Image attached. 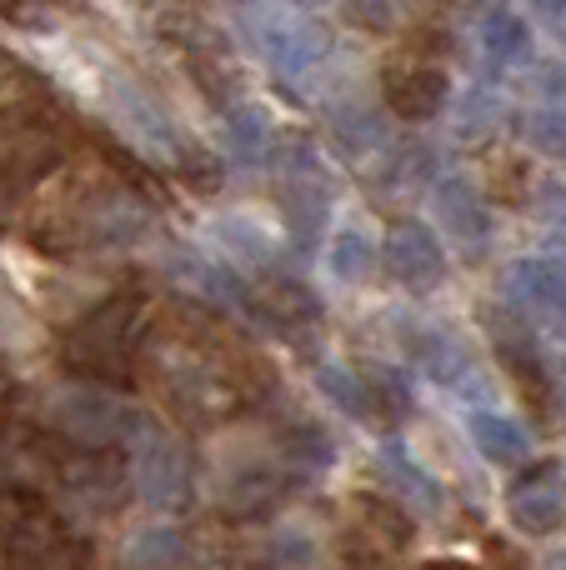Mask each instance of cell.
<instances>
[{"mask_svg":"<svg viewBox=\"0 0 566 570\" xmlns=\"http://www.w3.org/2000/svg\"><path fill=\"white\" fill-rule=\"evenodd\" d=\"M136 325H140V295L120 291L110 301L90 305L60 341V361L80 375V381L110 385L116 375L130 371V351H136Z\"/></svg>","mask_w":566,"mask_h":570,"instance_id":"obj_1","label":"cell"},{"mask_svg":"<svg viewBox=\"0 0 566 570\" xmlns=\"http://www.w3.org/2000/svg\"><path fill=\"white\" fill-rule=\"evenodd\" d=\"M46 421H50V431L66 435V441L86 445V451H106V445H116V441H130L140 415H136V405H130L126 395H116L110 385L70 381L46 401Z\"/></svg>","mask_w":566,"mask_h":570,"instance_id":"obj_2","label":"cell"},{"mask_svg":"<svg viewBox=\"0 0 566 570\" xmlns=\"http://www.w3.org/2000/svg\"><path fill=\"white\" fill-rule=\"evenodd\" d=\"M66 226L80 246L120 250V246H136L150 230V206L126 180H80Z\"/></svg>","mask_w":566,"mask_h":570,"instance_id":"obj_3","label":"cell"},{"mask_svg":"<svg viewBox=\"0 0 566 570\" xmlns=\"http://www.w3.org/2000/svg\"><path fill=\"white\" fill-rule=\"evenodd\" d=\"M60 156H66V136L56 116L36 106H0V190L6 196L36 186L46 170L60 166Z\"/></svg>","mask_w":566,"mask_h":570,"instance_id":"obj_4","label":"cell"},{"mask_svg":"<svg viewBox=\"0 0 566 570\" xmlns=\"http://www.w3.org/2000/svg\"><path fill=\"white\" fill-rule=\"evenodd\" d=\"M100 100H106L110 120H116V130L126 136V146L136 150V156L156 160V166H180V160H186V146H180L176 120L166 116V106H160V100L150 96L140 80L106 76Z\"/></svg>","mask_w":566,"mask_h":570,"instance_id":"obj_5","label":"cell"},{"mask_svg":"<svg viewBox=\"0 0 566 570\" xmlns=\"http://www.w3.org/2000/svg\"><path fill=\"white\" fill-rule=\"evenodd\" d=\"M130 491L156 511H180L191 501L186 445L150 415H140L136 431H130Z\"/></svg>","mask_w":566,"mask_h":570,"instance_id":"obj_6","label":"cell"},{"mask_svg":"<svg viewBox=\"0 0 566 570\" xmlns=\"http://www.w3.org/2000/svg\"><path fill=\"white\" fill-rule=\"evenodd\" d=\"M251 40L266 56V66L286 80H301L331 56V36L316 20L286 16V10H266V16L251 20Z\"/></svg>","mask_w":566,"mask_h":570,"instance_id":"obj_7","label":"cell"},{"mask_svg":"<svg viewBox=\"0 0 566 570\" xmlns=\"http://www.w3.org/2000/svg\"><path fill=\"white\" fill-rule=\"evenodd\" d=\"M0 546H6V570H86V541L70 535L56 515L26 511Z\"/></svg>","mask_w":566,"mask_h":570,"instance_id":"obj_8","label":"cell"},{"mask_svg":"<svg viewBox=\"0 0 566 570\" xmlns=\"http://www.w3.org/2000/svg\"><path fill=\"white\" fill-rule=\"evenodd\" d=\"M381 261L407 291H437L447 281V246L427 220H397L381 246Z\"/></svg>","mask_w":566,"mask_h":570,"instance_id":"obj_9","label":"cell"},{"mask_svg":"<svg viewBox=\"0 0 566 570\" xmlns=\"http://www.w3.org/2000/svg\"><path fill=\"white\" fill-rule=\"evenodd\" d=\"M507 515L521 535H557L566 531V475L541 465V471L521 475L507 491Z\"/></svg>","mask_w":566,"mask_h":570,"instance_id":"obj_10","label":"cell"},{"mask_svg":"<svg viewBox=\"0 0 566 570\" xmlns=\"http://www.w3.org/2000/svg\"><path fill=\"white\" fill-rule=\"evenodd\" d=\"M156 371H160V385H166V395L186 415H211V411H221V405L231 401L226 381H221V375L211 371L201 355L180 351V345H166V351H156Z\"/></svg>","mask_w":566,"mask_h":570,"instance_id":"obj_11","label":"cell"},{"mask_svg":"<svg viewBox=\"0 0 566 570\" xmlns=\"http://www.w3.org/2000/svg\"><path fill=\"white\" fill-rule=\"evenodd\" d=\"M451 96V80L431 60H401L397 70H387V106L401 120H431Z\"/></svg>","mask_w":566,"mask_h":570,"instance_id":"obj_12","label":"cell"},{"mask_svg":"<svg viewBox=\"0 0 566 570\" xmlns=\"http://www.w3.org/2000/svg\"><path fill=\"white\" fill-rule=\"evenodd\" d=\"M507 301L517 305L521 315H537V321H547V325H566V276L547 256L517 261V266L507 271Z\"/></svg>","mask_w":566,"mask_h":570,"instance_id":"obj_13","label":"cell"},{"mask_svg":"<svg viewBox=\"0 0 566 570\" xmlns=\"http://www.w3.org/2000/svg\"><path fill=\"white\" fill-rule=\"evenodd\" d=\"M377 475H381V485L391 491V501L411 505V511H421V515H437L441 501H447V495H441V481L401 441H387L377 451Z\"/></svg>","mask_w":566,"mask_h":570,"instance_id":"obj_14","label":"cell"},{"mask_svg":"<svg viewBox=\"0 0 566 570\" xmlns=\"http://www.w3.org/2000/svg\"><path fill=\"white\" fill-rule=\"evenodd\" d=\"M437 220L457 236L461 250H487L491 246V210L477 196V186H467L461 176L437 180Z\"/></svg>","mask_w":566,"mask_h":570,"instance_id":"obj_15","label":"cell"},{"mask_svg":"<svg viewBox=\"0 0 566 570\" xmlns=\"http://www.w3.org/2000/svg\"><path fill=\"white\" fill-rule=\"evenodd\" d=\"M407 345H411V361H417V371L427 375L431 385H447V391H467V381L477 371H471V351L457 341V335H447V331H437V325H421V331H411L407 335Z\"/></svg>","mask_w":566,"mask_h":570,"instance_id":"obj_16","label":"cell"},{"mask_svg":"<svg viewBox=\"0 0 566 570\" xmlns=\"http://www.w3.org/2000/svg\"><path fill=\"white\" fill-rule=\"evenodd\" d=\"M467 435L491 465L517 471V465L531 461V431L521 421H511V415H501V411H477L467 421Z\"/></svg>","mask_w":566,"mask_h":570,"instance_id":"obj_17","label":"cell"},{"mask_svg":"<svg viewBox=\"0 0 566 570\" xmlns=\"http://www.w3.org/2000/svg\"><path fill=\"white\" fill-rule=\"evenodd\" d=\"M281 491H286V471H281V465L246 461L221 481V505H226L231 515H256V511H266Z\"/></svg>","mask_w":566,"mask_h":570,"instance_id":"obj_18","label":"cell"},{"mask_svg":"<svg viewBox=\"0 0 566 570\" xmlns=\"http://www.w3.org/2000/svg\"><path fill=\"white\" fill-rule=\"evenodd\" d=\"M170 276L186 285L191 295H201L206 305H221V311H231V305H246V285L231 276L226 266H216V261H206V256L176 250V256H170Z\"/></svg>","mask_w":566,"mask_h":570,"instance_id":"obj_19","label":"cell"},{"mask_svg":"<svg viewBox=\"0 0 566 570\" xmlns=\"http://www.w3.org/2000/svg\"><path fill=\"white\" fill-rule=\"evenodd\" d=\"M221 140H226V156L236 160V166H261V160L271 156L276 130H271V116L261 106H231L226 126H221Z\"/></svg>","mask_w":566,"mask_h":570,"instance_id":"obj_20","label":"cell"},{"mask_svg":"<svg viewBox=\"0 0 566 570\" xmlns=\"http://www.w3.org/2000/svg\"><path fill=\"white\" fill-rule=\"evenodd\" d=\"M56 455H50V445L40 441L36 431H6L0 435V481L10 485H36L46 481V475H56Z\"/></svg>","mask_w":566,"mask_h":570,"instance_id":"obj_21","label":"cell"},{"mask_svg":"<svg viewBox=\"0 0 566 570\" xmlns=\"http://www.w3.org/2000/svg\"><path fill=\"white\" fill-rule=\"evenodd\" d=\"M477 36H481V50H487L491 66H517L531 50V26L511 6H491L487 16H481Z\"/></svg>","mask_w":566,"mask_h":570,"instance_id":"obj_22","label":"cell"},{"mask_svg":"<svg viewBox=\"0 0 566 570\" xmlns=\"http://www.w3.org/2000/svg\"><path fill=\"white\" fill-rule=\"evenodd\" d=\"M180 561H186V535L176 525H140L126 541L130 570H180Z\"/></svg>","mask_w":566,"mask_h":570,"instance_id":"obj_23","label":"cell"},{"mask_svg":"<svg viewBox=\"0 0 566 570\" xmlns=\"http://www.w3.org/2000/svg\"><path fill=\"white\" fill-rule=\"evenodd\" d=\"M316 385H321V395H326V401L336 405L341 415H351V421H371V415H377L371 381L361 371H351V365H321Z\"/></svg>","mask_w":566,"mask_h":570,"instance_id":"obj_24","label":"cell"},{"mask_svg":"<svg viewBox=\"0 0 566 570\" xmlns=\"http://www.w3.org/2000/svg\"><path fill=\"white\" fill-rule=\"evenodd\" d=\"M326 266H331V276L347 281V285L367 281L371 266H377V240H371L361 226H341L326 246Z\"/></svg>","mask_w":566,"mask_h":570,"instance_id":"obj_25","label":"cell"},{"mask_svg":"<svg viewBox=\"0 0 566 570\" xmlns=\"http://www.w3.org/2000/svg\"><path fill=\"white\" fill-rule=\"evenodd\" d=\"M331 130H336L341 150H351V156H367V150H377L381 140H387L381 110H377V106H361V100H351V106H336V110H331Z\"/></svg>","mask_w":566,"mask_h":570,"instance_id":"obj_26","label":"cell"},{"mask_svg":"<svg viewBox=\"0 0 566 570\" xmlns=\"http://www.w3.org/2000/svg\"><path fill=\"white\" fill-rule=\"evenodd\" d=\"M216 236H221V246H226L236 261H246V266H266V261H271L266 226H261L256 216H246V210H231V216H221L216 220Z\"/></svg>","mask_w":566,"mask_h":570,"instance_id":"obj_27","label":"cell"},{"mask_svg":"<svg viewBox=\"0 0 566 570\" xmlns=\"http://www.w3.org/2000/svg\"><path fill=\"white\" fill-rule=\"evenodd\" d=\"M286 465H296V471H326L331 465V441L326 431H316V425H296L286 441Z\"/></svg>","mask_w":566,"mask_h":570,"instance_id":"obj_28","label":"cell"},{"mask_svg":"<svg viewBox=\"0 0 566 570\" xmlns=\"http://www.w3.org/2000/svg\"><path fill=\"white\" fill-rule=\"evenodd\" d=\"M411 6L417 0H351V16L367 30H401L411 20Z\"/></svg>","mask_w":566,"mask_h":570,"instance_id":"obj_29","label":"cell"},{"mask_svg":"<svg viewBox=\"0 0 566 570\" xmlns=\"http://www.w3.org/2000/svg\"><path fill=\"white\" fill-rule=\"evenodd\" d=\"M271 556H276V566H286V570H311L321 561V551H316V541H311L306 531H276V541H271Z\"/></svg>","mask_w":566,"mask_h":570,"instance_id":"obj_30","label":"cell"},{"mask_svg":"<svg viewBox=\"0 0 566 570\" xmlns=\"http://www.w3.org/2000/svg\"><path fill=\"white\" fill-rule=\"evenodd\" d=\"M527 140L537 150H552V156H566V120L562 116H547V110H531L527 116Z\"/></svg>","mask_w":566,"mask_h":570,"instance_id":"obj_31","label":"cell"},{"mask_svg":"<svg viewBox=\"0 0 566 570\" xmlns=\"http://www.w3.org/2000/svg\"><path fill=\"white\" fill-rule=\"evenodd\" d=\"M497 116H501L497 96H487V90L467 96V110H461V136H487V130L497 126Z\"/></svg>","mask_w":566,"mask_h":570,"instance_id":"obj_32","label":"cell"},{"mask_svg":"<svg viewBox=\"0 0 566 570\" xmlns=\"http://www.w3.org/2000/svg\"><path fill=\"white\" fill-rule=\"evenodd\" d=\"M537 110H547V116H562L566 120V66H547L537 76Z\"/></svg>","mask_w":566,"mask_h":570,"instance_id":"obj_33","label":"cell"},{"mask_svg":"<svg viewBox=\"0 0 566 570\" xmlns=\"http://www.w3.org/2000/svg\"><path fill=\"white\" fill-rule=\"evenodd\" d=\"M531 10H537L541 26H552L557 36H566V0H531Z\"/></svg>","mask_w":566,"mask_h":570,"instance_id":"obj_34","label":"cell"},{"mask_svg":"<svg viewBox=\"0 0 566 570\" xmlns=\"http://www.w3.org/2000/svg\"><path fill=\"white\" fill-rule=\"evenodd\" d=\"M547 261L566 276V216L552 220V230H547Z\"/></svg>","mask_w":566,"mask_h":570,"instance_id":"obj_35","label":"cell"},{"mask_svg":"<svg viewBox=\"0 0 566 570\" xmlns=\"http://www.w3.org/2000/svg\"><path fill=\"white\" fill-rule=\"evenodd\" d=\"M6 395H10V371L0 365V401H6Z\"/></svg>","mask_w":566,"mask_h":570,"instance_id":"obj_36","label":"cell"},{"mask_svg":"<svg viewBox=\"0 0 566 570\" xmlns=\"http://www.w3.org/2000/svg\"><path fill=\"white\" fill-rule=\"evenodd\" d=\"M20 10V0H0V16H16Z\"/></svg>","mask_w":566,"mask_h":570,"instance_id":"obj_37","label":"cell"},{"mask_svg":"<svg viewBox=\"0 0 566 570\" xmlns=\"http://www.w3.org/2000/svg\"><path fill=\"white\" fill-rule=\"evenodd\" d=\"M10 76V60H6V50H0V80H6Z\"/></svg>","mask_w":566,"mask_h":570,"instance_id":"obj_38","label":"cell"},{"mask_svg":"<svg viewBox=\"0 0 566 570\" xmlns=\"http://www.w3.org/2000/svg\"><path fill=\"white\" fill-rule=\"evenodd\" d=\"M427 570H471V566H427Z\"/></svg>","mask_w":566,"mask_h":570,"instance_id":"obj_39","label":"cell"},{"mask_svg":"<svg viewBox=\"0 0 566 570\" xmlns=\"http://www.w3.org/2000/svg\"><path fill=\"white\" fill-rule=\"evenodd\" d=\"M296 6H326V0H296Z\"/></svg>","mask_w":566,"mask_h":570,"instance_id":"obj_40","label":"cell"},{"mask_svg":"<svg viewBox=\"0 0 566 570\" xmlns=\"http://www.w3.org/2000/svg\"><path fill=\"white\" fill-rule=\"evenodd\" d=\"M552 570H566V556H557V566H552Z\"/></svg>","mask_w":566,"mask_h":570,"instance_id":"obj_41","label":"cell"}]
</instances>
